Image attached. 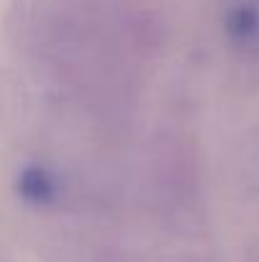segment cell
I'll list each match as a JSON object with an SVG mask.
<instances>
[{"label":"cell","mask_w":259,"mask_h":262,"mask_svg":"<svg viewBox=\"0 0 259 262\" xmlns=\"http://www.w3.org/2000/svg\"><path fill=\"white\" fill-rule=\"evenodd\" d=\"M15 193L23 204L36 206V209H46V206H54L61 201L64 183L51 168L31 163V166L20 168L15 176Z\"/></svg>","instance_id":"6da1fadb"},{"label":"cell","mask_w":259,"mask_h":262,"mask_svg":"<svg viewBox=\"0 0 259 262\" xmlns=\"http://www.w3.org/2000/svg\"><path fill=\"white\" fill-rule=\"evenodd\" d=\"M224 33L234 46H249L259 36V8L239 0L224 13Z\"/></svg>","instance_id":"7a4b0ae2"}]
</instances>
